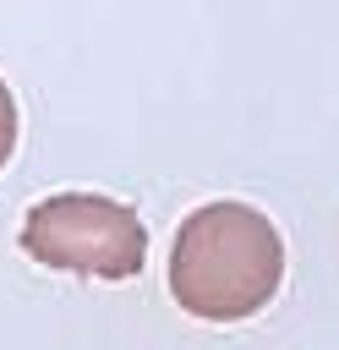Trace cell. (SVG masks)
Returning a JSON list of instances; mask_svg holds the SVG:
<instances>
[{"instance_id":"3957f363","label":"cell","mask_w":339,"mask_h":350,"mask_svg":"<svg viewBox=\"0 0 339 350\" xmlns=\"http://www.w3.org/2000/svg\"><path fill=\"white\" fill-rule=\"evenodd\" d=\"M11 153H16V98H11L5 77H0V170H5Z\"/></svg>"},{"instance_id":"7a4b0ae2","label":"cell","mask_w":339,"mask_h":350,"mask_svg":"<svg viewBox=\"0 0 339 350\" xmlns=\"http://www.w3.org/2000/svg\"><path fill=\"white\" fill-rule=\"evenodd\" d=\"M22 252L60 273L87 279H131L148 262V224L137 208L98 197V191H55L27 208Z\"/></svg>"},{"instance_id":"6da1fadb","label":"cell","mask_w":339,"mask_h":350,"mask_svg":"<svg viewBox=\"0 0 339 350\" xmlns=\"http://www.w3.org/2000/svg\"><path fill=\"white\" fill-rule=\"evenodd\" d=\"M284 284V235L252 202H202L170 246V295L202 323H246Z\"/></svg>"}]
</instances>
